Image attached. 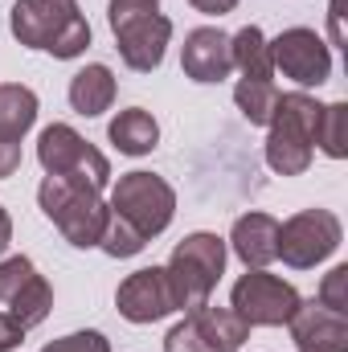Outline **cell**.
Segmentation results:
<instances>
[{"label":"cell","mask_w":348,"mask_h":352,"mask_svg":"<svg viewBox=\"0 0 348 352\" xmlns=\"http://www.w3.org/2000/svg\"><path fill=\"white\" fill-rule=\"evenodd\" d=\"M8 29L25 50H45L62 62L83 58L90 45V25L74 0H17Z\"/></svg>","instance_id":"obj_1"},{"label":"cell","mask_w":348,"mask_h":352,"mask_svg":"<svg viewBox=\"0 0 348 352\" xmlns=\"http://www.w3.org/2000/svg\"><path fill=\"white\" fill-rule=\"evenodd\" d=\"M37 201H41V213L62 230V238L70 246H78V250L98 246L102 226L111 217L102 188H94L87 180H74V176H45L37 188Z\"/></svg>","instance_id":"obj_2"},{"label":"cell","mask_w":348,"mask_h":352,"mask_svg":"<svg viewBox=\"0 0 348 352\" xmlns=\"http://www.w3.org/2000/svg\"><path fill=\"white\" fill-rule=\"evenodd\" d=\"M320 111L324 102H316L303 90L279 94L274 115H270V135H266V164L279 176H299L312 164V148H316V127H320Z\"/></svg>","instance_id":"obj_3"},{"label":"cell","mask_w":348,"mask_h":352,"mask_svg":"<svg viewBox=\"0 0 348 352\" xmlns=\"http://www.w3.org/2000/svg\"><path fill=\"white\" fill-rule=\"evenodd\" d=\"M168 283H173L176 311H197L209 303L221 270H226V242L217 234H188L184 242H176L173 258H168Z\"/></svg>","instance_id":"obj_4"},{"label":"cell","mask_w":348,"mask_h":352,"mask_svg":"<svg viewBox=\"0 0 348 352\" xmlns=\"http://www.w3.org/2000/svg\"><path fill=\"white\" fill-rule=\"evenodd\" d=\"M107 209L115 217H123L127 226H135L152 242L156 234H164L173 226L176 192H173V184L156 173H127V176H119V184L111 188Z\"/></svg>","instance_id":"obj_5"},{"label":"cell","mask_w":348,"mask_h":352,"mask_svg":"<svg viewBox=\"0 0 348 352\" xmlns=\"http://www.w3.org/2000/svg\"><path fill=\"white\" fill-rule=\"evenodd\" d=\"M111 33L119 45V58L140 70L152 74L164 62L168 37H173V21L160 16L156 8H135V4H111Z\"/></svg>","instance_id":"obj_6"},{"label":"cell","mask_w":348,"mask_h":352,"mask_svg":"<svg viewBox=\"0 0 348 352\" xmlns=\"http://www.w3.org/2000/svg\"><path fill=\"white\" fill-rule=\"evenodd\" d=\"M345 226L332 209H303L279 226V258L291 270H312L336 254Z\"/></svg>","instance_id":"obj_7"},{"label":"cell","mask_w":348,"mask_h":352,"mask_svg":"<svg viewBox=\"0 0 348 352\" xmlns=\"http://www.w3.org/2000/svg\"><path fill=\"white\" fill-rule=\"evenodd\" d=\"M37 160L45 176H74V180H87L94 188H107L111 184V164L98 148H90L87 140L70 127V123H50L37 140Z\"/></svg>","instance_id":"obj_8"},{"label":"cell","mask_w":348,"mask_h":352,"mask_svg":"<svg viewBox=\"0 0 348 352\" xmlns=\"http://www.w3.org/2000/svg\"><path fill=\"white\" fill-rule=\"evenodd\" d=\"M230 307L250 324V328H279L295 316L299 307V291L266 270H246L238 283H234V295H230Z\"/></svg>","instance_id":"obj_9"},{"label":"cell","mask_w":348,"mask_h":352,"mask_svg":"<svg viewBox=\"0 0 348 352\" xmlns=\"http://www.w3.org/2000/svg\"><path fill=\"white\" fill-rule=\"evenodd\" d=\"M270 66L299 82V87H320L328 82L332 74V45L316 33V29H283L274 41H270Z\"/></svg>","instance_id":"obj_10"},{"label":"cell","mask_w":348,"mask_h":352,"mask_svg":"<svg viewBox=\"0 0 348 352\" xmlns=\"http://www.w3.org/2000/svg\"><path fill=\"white\" fill-rule=\"evenodd\" d=\"M0 303L29 332V328L45 324V316L54 307V287L37 274V266L25 254H12V258L0 263Z\"/></svg>","instance_id":"obj_11"},{"label":"cell","mask_w":348,"mask_h":352,"mask_svg":"<svg viewBox=\"0 0 348 352\" xmlns=\"http://www.w3.org/2000/svg\"><path fill=\"white\" fill-rule=\"evenodd\" d=\"M115 307L127 324H156L164 316L176 311L173 299V283H168V270L164 266H144L135 274H127L115 291Z\"/></svg>","instance_id":"obj_12"},{"label":"cell","mask_w":348,"mask_h":352,"mask_svg":"<svg viewBox=\"0 0 348 352\" xmlns=\"http://www.w3.org/2000/svg\"><path fill=\"white\" fill-rule=\"evenodd\" d=\"M287 328H291V340L299 352H348V316L328 311L316 299H307V303L299 299Z\"/></svg>","instance_id":"obj_13"},{"label":"cell","mask_w":348,"mask_h":352,"mask_svg":"<svg viewBox=\"0 0 348 352\" xmlns=\"http://www.w3.org/2000/svg\"><path fill=\"white\" fill-rule=\"evenodd\" d=\"M180 66L193 82H221L230 70H234V58H230V37L213 25L205 29H193L184 37V50H180Z\"/></svg>","instance_id":"obj_14"},{"label":"cell","mask_w":348,"mask_h":352,"mask_svg":"<svg viewBox=\"0 0 348 352\" xmlns=\"http://www.w3.org/2000/svg\"><path fill=\"white\" fill-rule=\"evenodd\" d=\"M234 254L246 263V270H266L279 258V221L270 213H246L230 230Z\"/></svg>","instance_id":"obj_15"},{"label":"cell","mask_w":348,"mask_h":352,"mask_svg":"<svg viewBox=\"0 0 348 352\" xmlns=\"http://www.w3.org/2000/svg\"><path fill=\"white\" fill-rule=\"evenodd\" d=\"M107 135H111V144H115L123 156H148V152L160 144V123H156L144 107H127V111H119V115L111 119Z\"/></svg>","instance_id":"obj_16"},{"label":"cell","mask_w":348,"mask_h":352,"mask_svg":"<svg viewBox=\"0 0 348 352\" xmlns=\"http://www.w3.org/2000/svg\"><path fill=\"white\" fill-rule=\"evenodd\" d=\"M188 316L197 320L205 344L213 352H238L246 344V336H250V324H246L234 307H213V303H205V307H197V311H188Z\"/></svg>","instance_id":"obj_17"},{"label":"cell","mask_w":348,"mask_h":352,"mask_svg":"<svg viewBox=\"0 0 348 352\" xmlns=\"http://www.w3.org/2000/svg\"><path fill=\"white\" fill-rule=\"evenodd\" d=\"M115 102V74L102 66V62H94L87 70H78L74 78H70V107L78 111V115H102L107 107Z\"/></svg>","instance_id":"obj_18"},{"label":"cell","mask_w":348,"mask_h":352,"mask_svg":"<svg viewBox=\"0 0 348 352\" xmlns=\"http://www.w3.org/2000/svg\"><path fill=\"white\" fill-rule=\"evenodd\" d=\"M230 58H234V70H242V78H259L270 82L274 66H270V41L262 37L259 25H246L230 37Z\"/></svg>","instance_id":"obj_19"},{"label":"cell","mask_w":348,"mask_h":352,"mask_svg":"<svg viewBox=\"0 0 348 352\" xmlns=\"http://www.w3.org/2000/svg\"><path fill=\"white\" fill-rule=\"evenodd\" d=\"M37 123V94L21 82L0 87V135L4 140H25V131Z\"/></svg>","instance_id":"obj_20"},{"label":"cell","mask_w":348,"mask_h":352,"mask_svg":"<svg viewBox=\"0 0 348 352\" xmlns=\"http://www.w3.org/2000/svg\"><path fill=\"white\" fill-rule=\"evenodd\" d=\"M234 102H238V111L246 115V123L266 127L270 115H274V102H279V87H274V82H259V78H242V82L234 87Z\"/></svg>","instance_id":"obj_21"},{"label":"cell","mask_w":348,"mask_h":352,"mask_svg":"<svg viewBox=\"0 0 348 352\" xmlns=\"http://www.w3.org/2000/svg\"><path fill=\"white\" fill-rule=\"evenodd\" d=\"M316 144L324 156L345 160L348 156V107L345 102H328L320 111V127H316Z\"/></svg>","instance_id":"obj_22"},{"label":"cell","mask_w":348,"mask_h":352,"mask_svg":"<svg viewBox=\"0 0 348 352\" xmlns=\"http://www.w3.org/2000/svg\"><path fill=\"white\" fill-rule=\"evenodd\" d=\"M148 246V238L135 230V226H127L123 217H107V226H102V238H98V250L102 254H111V258H135L140 250Z\"/></svg>","instance_id":"obj_23"},{"label":"cell","mask_w":348,"mask_h":352,"mask_svg":"<svg viewBox=\"0 0 348 352\" xmlns=\"http://www.w3.org/2000/svg\"><path fill=\"white\" fill-rule=\"evenodd\" d=\"M316 303H324L328 311H340L348 316V266H332L328 274H324V283H320V299Z\"/></svg>","instance_id":"obj_24"},{"label":"cell","mask_w":348,"mask_h":352,"mask_svg":"<svg viewBox=\"0 0 348 352\" xmlns=\"http://www.w3.org/2000/svg\"><path fill=\"white\" fill-rule=\"evenodd\" d=\"M164 352H213V349L205 344V336H201L197 320H193V316H184L173 332L164 336Z\"/></svg>","instance_id":"obj_25"},{"label":"cell","mask_w":348,"mask_h":352,"mask_svg":"<svg viewBox=\"0 0 348 352\" xmlns=\"http://www.w3.org/2000/svg\"><path fill=\"white\" fill-rule=\"evenodd\" d=\"M41 352H111V340L102 332H74V336H62V340L45 344Z\"/></svg>","instance_id":"obj_26"},{"label":"cell","mask_w":348,"mask_h":352,"mask_svg":"<svg viewBox=\"0 0 348 352\" xmlns=\"http://www.w3.org/2000/svg\"><path fill=\"white\" fill-rule=\"evenodd\" d=\"M17 168H21V140H4L0 135V180H8Z\"/></svg>","instance_id":"obj_27"},{"label":"cell","mask_w":348,"mask_h":352,"mask_svg":"<svg viewBox=\"0 0 348 352\" xmlns=\"http://www.w3.org/2000/svg\"><path fill=\"white\" fill-rule=\"evenodd\" d=\"M25 340V328L8 316V311H0V352H8V349H17Z\"/></svg>","instance_id":"obj_28"},{"label":"cell","mask_w":348,"mask_h":352,"mask_svg":"<svg viewBox=\"0 0 348 352\" xmlns=\"http://www.w3.org/2000/svg\"><path fill=\"white\" fill-rule=\"evenodd\" d=\"M197 12H209V16H221V12H234L238 0H188Z\"/></svg>","instance_id":"obj_29"},{"label":"cell","mask_w":348,"mask_h":352,"mask_svg":"<svg viewBox=\"0 0 348 352\" xmlns=\"http://www.w3.org/2000/svg\"><path fill=\"white\" fill-rule=\"evenodd\" d=\"M332 45H345V25H340V0H332Z\"/></svg>","instance_id":"obj_30"},{"label":"cell","mask_w":348,"mask_h":352,"mask_svg":"<svg viewBox=\"0 0 348 352\" xmlns=\"http://www.w3.org/2000/svg\"><path fill=\"white\" fill-rule=\"evenodd\" d=\"M8 242H12V217H8L4 205H0V254L8 250Z\"/></svg>","instance_id":"obj_31"},{"label":"cell","mask_w":348,"mask_h":352,"mask_svg":"<svg viewBox=\"0 0 348 352\" xmlns=\"http://www.w3.org/2000/svg\"><path fill=\"white\" fill-rule=\"evenodd\" d=\"M111 4H135V8H156L160 0H111Z\"/></svg>","instance_id":"obj_32"}]
</instances>
